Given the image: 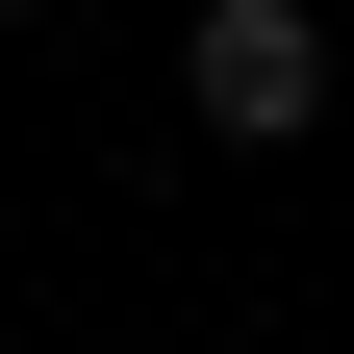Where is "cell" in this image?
<instances>
[{
    "mask_svg": "<svg viewBox=\"0 0 354 354\" xmlns=\"http://www.w3.org/2000/svg\"><path fill=\"white\" fill-rule=\"evenodd\" d=\"M177 102L228 127V152H304L329 127V0H203L177 26Z\"/></svg>",
    "mask_w": 354,
    "mask_h": 354,
    "instance_id": "6da1fadb",
    "label": "cell"
},
{
    "mask_svg": "<svg viewBox=\"0 0 354 354\" xmlns=\"http://www.w3.org/2000/svg\"><path fill=\"white\" fill-rule=\"evenodd\" d=\"M26 26H76V0H26Z\"/></svg>",
    "mask_w": 354,
    "mask_h": 354,
    "instance_id": "7a4b0ae2",
    "label": "cell"
}]
</instances>
